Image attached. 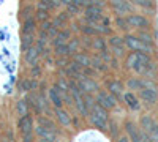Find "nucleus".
I'll list each match as a JSON object with an SVG mask.
<instances>
[{"mask_svg": "<svg viewBox=\"0 0 158 142\" xmlns=\"http://www.w3.org/2000/svg\"><path fill=\"white\" fill-rule=\"evenodd\" d=\"M125 65L127 68L133 70L135 73L142 74V76H153V71H155V65L150 60L149 54L138 52V51H133V52H130L127 55Z\"/></svg>", "mask_w": 158, "mask_h": 142, "instance_id": "obj_1", "label": "nucleus"}, {"mask_svg": "<svg viewBox=\"0 0 158 142\" xmlns=\"http://www.w3.org/2000/svg\"><path fill=\"white\" fill-rule=\"evenodd\" d=\"M89 119L95 128L104 131L108 128V123H109V111L106 108H103L101 104H98V103H95V106L90 109Z\"/></svg>", "mask_w": 158, "mask_h": 142, "instance_id": "obj_2", "label": "nucleus"}, {"mask_svg": "<svg viewBox=\"0 0 158 142\" xmlns=\"http://www.w3.org/2000/svg\"><path fill=\"white\" fill-rule=\"evenodd\" d=\"M125 40V46L130 49V51H138V52H146V54H150L153 51V46H149L146 44L138 35H131V33H127L123 36Z\"/></svg>", "mask_w": 158, "mask_h": 142, "instance_id": "obj_3", "label": "nucleus"}, {"mask_svg": "<svg viewBox=\"0 0 158 142\" xmlns=\"http://www.w3.org/2000/svg\"><path fill=\"white\" fill-rule=\"evenodd\" d=\"M139 125H141V130L146 134H149L150 139L158 140V123L153 120L152 115H142L139 120Z\"/></svg>", "mask_w": 158, "mask_h": 142, "instance_id": "obj_4", "label": "nucleus"}, {"mask_svg": "<svg viewBox=\"0 0 158 142\" xmlns=\"http://www.w3.org/2000/svg\"><path fill=\"white\" fill-rule=\"evenodd\" d=\"M18 130H19V133L22 134V137H24L25 140H30V139H32V134H33V131H35V123H33V119L30 117L29 114L19 117Z\"/></svg>", "mask_w": 158, "mask_h": 142, "instance_id": "obj_5", "label": "nucleus"}, {"mask_svg": "<svg viewBox=\"0 0 158 142\" xmlns=\"http://www.w3.org/2000/svg\"><path fill=\"white\" fill-rule=\"evenodd\" d=\"M95 99H97L98 104H101L103 108H106L108 111L114 109V108L117 106V101H118V99L109 92V90H98V92L95 93Z\"/></svg>", "mask_w": 158, "mask_h": 142, "instance_id": "obj_6", "label": "nucleus"}, {"mask_svg": "<svg viewBox=\"0 0 158 142\" xmlns=\"http://www.w3.org/2000/svg\"><path fill=\"white\" fill-rule=\"evenodd\" d=\"M77 81V85H79V90H81L82 93H97L98 90H100V85L92 79V77H89V76H85V74H82L79 79H76Z\"/></svg>", "mask_w": 158, "mask_h": 142, "instance_id": "obj_7", "label": "nucleus"}, {"mask_svg": "<svg viewBox=\"0 0 158 142\" xmlns=\"http://www.w3.org/2000/svg\"><path fill=\"white\" fill-rule=\"evenodd\" d=\"M109 47L112 49V55L114 57H123L125 55V40L118 35H111L108 40Z\"/></svg>", "mask_w": 158, "mask_h": 142, "instance_id": "obj_8", "label": "nucleus"}, {"mask_svg": "<svg viewBox=\"0 0 158 142\" xmlns=\"http://www.w3.org/2000/svg\"><path fill=\"white\" fill-rule=\"evenodd\" d=\"M139 98L146 106H153L156 103V99H158L156 87H142L139 90Z\"/></svg>", "mask_w": 158, "mask_h": 142, "instance_id": "obj_9", "label": "nucleus"}, {"mask_svg": "<svg viewBox=\"0 0 158 142\" xmlns=\"http://www.w3.org/2000/svg\"><path fill=\"white\" fill-rule=\"evenodd\" d=\"M125 131L131 140H144V139H150L149 134H146L141 128H138L133 122H127L125 123Z\"/></svg>", "mask_w": 158, "mask_h": 142, "instance_id": "obj_10", "label": "nucleus"}, {"mask_svg": "<svg viewBox=\"0 0 158 142\" xmlns=\"http://www.w3.org/2000/svg\"><path fill=\"white\" fill-rule=\"evenodd\" d=\"M127 21L131 29H147L150 25L147 18H144L142 14H133V13H130L127 16Z\"/></svg>", "mask_w": 158, "mask_h": 142, "instance_id": "obj_11", "label": "nucleus"}, {"mask_svg": "<svg viewBox=\"0 0 158 142\" xmlns=\"http://www.w3.org/2000/svg\"><path fill=\"white\" fill-rule=\"evenodd\" d=\"M111 6L115 11V14H130L133 11V6H131L130 0H111Z\"/></svg>", "mask_w": 158, "mask_h": 142, "instance_id": "obj_12", "label": "nucleus"}, {"mask_svg": "<svg viewBox=\"0 0 158 142\" xmlns=\"http://www.w3.org/2000/svg\"><path fill=\"white\" fill-rule=\"evenodd\" d=\"M63 93L65 92H62L57 85L49 88V93H48L49 103H52V106H54V108H63Z\"/></svg>", "mask_w": 158, "mask_h": 142, "instance_id": "obj_13", "label": "nucleus"}, {"mask_svg": "<svg viewBox=\"0 0 158 142\" xmlns=\"http://www.w3.org/2000/svg\"><path fill=\"white\" fill-rule=\"evenodd\" d=\"M127 87L128 90H139L142 87H155V84L149 79H141V77H130V79L127 81Z\"/></svg>", "mask_w": 158, "mask_h": 142, "instance_id": "obj_14", "label": "nucleus"}, {"mask_svg": "<svg viewBox=\"0 0 158 142\" xmlns=\"http://www.w3.org/2000/svg\"><path fill=\"white\" fill-rule=\"evenodd\" d=\"M54 115L57 117V122L63 128H70L71 126V115L65 111L63 108H54Z\"/></svg>", "mask_w": 158, "mask_h": 142, "instance_id": "obj_15", "label": "nucleus"}, {"mask_svg": "<svg viewBox=\"0 0 158 142\" xmlns=\"http://www.w3.org/2000/svg\"><path fill=\"white\" fill-rule=\"evenodd\" d=\"M71 38V30H67V29H60L59 33L52 38V46H60V44H67L68 40Z\"/></svg>", "mask_w": 158, "mask_h": 142, "instance_id": "obj_16", "label": "nucleus"}, {"mask_svg": "<svg viewBox=\"0 0 158 142\" xmlns=\"http://www.w3.org/2000/svg\"><path fill=\"white\" fill-rule=\"evenodd\" d=\"M106 87H108V90L109 92L117 98V99H120V98H123V84L120 82V81H108V84H106Z\"/></svg>", "mask_w": 158, "mask_h": 142, "instance_id": "obj_17", "label": "nucleus"}, {"mask_svg": "<svg viewBox=\"0 0 158 142\" xmlns=\"http://www.w3.org/2000/svg\"><path fill=\"white\" fill-rule=\"evenodd\" d=\"M40 51L36 49V46L33 44L32 47H29L27 51H25V55H24V59H25V62L29 63L30 67H33V65H38V60H40Z\"/></svg>", "mask_w": 158, "mask_h": 142, "instance_id": "obj_18", "label": "nucleus"}, {"mask_svg": "<svg viewBox=\"0 0 158 142\" xmlns=\"http://www.w3.org/2000/svg\"><path fill=\"white\" fill-rule=\"evenodd\" d=\"M123 101H125V104H127L131 111H139V109H141L139 98H138L133 92H127V93H123Z\"/></svg>", "mask_w": 158, "mask_h": 142, "instance_id": "obj_19", "label": "nucleus"}, {"mask_svg": "<svg viewBox=\"0 0 158 142\" xmlns=\"http://www.w3.org/2000/svg\"><path fill=\"white\" fill-rule=\"evenodd\" d=\"M90 67L95 68L98 73L108 71V63L101 59V55H90Z\"/></svg>", "mask_w": 158, "mask_h": 142, "instance_id": "obj_20", "label": "nucleus"}, {"mask_svg": "<svg viewBox=\"0 0 158 142\" xmlns=\"http://www.w3.org/2000/svg\"><path fill=\"white\" fill-rule=\"evenodd\" d=\"M36 41V38H35V33H22L21 36V49H22V52H25L29 47H32Z\"/></svg>", "mask_w": 158, "mask_h": 142, "instance_id": "obj_21", "label": "nucleus"}, {"mask_svg": "<svg viewBox=\"0 0 158 142\" xmlns=\"http://www.w3.org/2000/svg\"><path fill=\"white\" fill-rule=\"evenodd\" d=\"M36 19L35 16L33 18H29L22 21V27H21V33H35V29H36Z\"/></svg>", "mask_w": 158, "mask_h": 142, "instance_id": "obj_22", "label": "nucleus"}, {"mask_svg": "<svg viewBox=\"0 0 158 142\" xmlns=\"http://www.w3.org/2000/svg\"><path fill=\"white\" fill-rule=\"evenodd\" d=\"M36 122H38V125H41L44 130H48V131H51V133H57V126H56V123L52 122L51 119L44 117V115H40Z\"/></svg>", "mask_w": 158, "mask_h": 142, "instance_id": "obj_23", "label": "nucleus"}, {"mask_svg": "<svg viewBox=\"0 0 158 142\" xmlns=\"http://www.w3.org/2000/svg\"><path fill=\"white\" fill-rule=\"evenodd\" d=\"M73 60H74L76 63H79L82 68L90 67V55L85 54V52H74V54H73Z\"/></svg>", "mask_w": 158, "mask_h": 142, "instance_id": "obj_24", "label": "nucleus"}, {"mask_svg": "<svg viewBox=\"0 0 158 142\" xmlns=\"http://www.w3.org/2000/svg\"><path fill=\"white\" fill-rule=\"evenodd\" d=\"M68 19H70V14L65 11V13H60V14H57V16L54 18V21H52V24H54L56 27H59V29H63L65 25L68 24Z\"/></svg>", "mask_w": 158, "mask_h": 142, "instance_id": "obj_25", "label": "nucleus"}, {"mask_svg": "<svg viewBox=\"0 0 158 142\" xmlns=\"http://www.w3.org/2000/svg\"><path fill=\"white\" fill-rule=\"evenodd\" d=\"M29 108H30V106H29V101H27V99H19V101L16 103V112H18L19 117H22V115H27V114L30 112Z\"/></svg>", "mask_w": 158, "mask_h": 142, "instance_id": "obj_26", "label": "nucleus"}, {"mask_svg": "<svg viewBox=\"0 0 158 142\" xmlns=\"http://www.w3.org/2000/svg\"><path fill=\"white\" fill-rule=\"evenodd\" d=\"M92 49L98 51V52L106 49V41L103 40V36H98V35L94 36V40H92Z\"/></svg>", "mask_w": 158, "mask_h": 142, "instance_id": "obj_27", "label": "nucleus"}, {"mask_svg": "<svg viewBox=\"0 0 158 142\" xmlns=\"http://www.w3.org/2000/svg\"><path fill=\"white\" fill-rule=\"evenodd\" d=\"M35 19H36V22H44V21H49L51 19V16H49V10H41V8H36V11H35Z\"/></svg>", "mask_w": 158, "mask_h": 142, "instance_id": "obj_28", "label": "nucleus"}, {"mask_svg": "<svg viewBox=\"0 0 158 142\" xmlns=\"http://www.w3.org/2000/svg\"><path fill=\"white\" fill-rule=\"evenodd\" d=\"M115 25H117V29L118 30H123V32H127L128 29H131L130 27V24H128V21H127V16H120L118 14L117 18H115Z\"/></svg>", "mask_w": 158, "mask_h": 142, "instance_id": "obj_29", "label": "nucleus"}, {"mask_svg": "<svg viewBox=\"0 0 158 142\" xmlns=\"http://www.w3.org/2000/svg\"><path fill=\"white\" fill-rule=\"evenodd\" d=\"M35 11H36V10H35L32 5L24 6V8L21 10V19L25 21V19H29V18H33V16H35Z\"/></svg>", "mask_w": 158, "mask_h": 142, "instance_id": "obj_30", "label": "nucleus"}, {"mask_svg": "<svg viewBox=\"0 0 158 142\" xmlns=\"http://www.w3.org/2000/svg\"><path fill=\"white\" fill-rule=\"evenodd\" d=\"M131 5H136V6H141L144 10H152L153 8V2L152 0H130Z\"/></svg>", "mask_w": 158, "mask_h": 142, "instance_id": "obj_31", "label": "nucleus"}, {"mask_svg": "<svg viewBox=\"0 0 158 142\" xmlns=\"http://www.w3.org/2000/svg\"><path fill=\"white\" fill-rule=\"evenodd\" d=\"M54 51H56V55H57V57H68V55H71V54H70V49H68V44L56 46Z\"/></svg>", "mask_w": 158, "mask_h": 142, "instance_id": "obj_32", "label": "nucleus"}, {"mask_svg": "<svg viewBox=\"0 0 158 142\" xmlns=\"http://www.w3.org/2000/svg\"><path fill=\"white\" fill-rule=\"evenodd\" d=\"M67 44H68V49H70V54L73 55L74 52H77V51H79V46H81V40H77V38H70Z\"/></svg>", "mask_w": 158, "mask_h": 142, "instance_id": "obj_33", "label": "nucleus"}, {"mask_svg": "<svg viewBox=\"0 0 158 142\" xmlns=\"http://www.w3.org/2000/svg\"><path fill=\"white\" fill-rule=\"evenodd\" d=\"M81 32L85 35V36H95L97 35V30L92 24H82L81 25Z\"/></svg>", "mask_w": 158, "mask_h": 142, "instance_id": "obj_34", "label": "nucleus"}, {"mask_svg": "<svg viewBox=\"0 0 158 142\" xmlns=\"http://www.w3.org/2000/svg\"><path fill=\"white\" fill-rule=\"evenodd\" d=\"M18 90L19 92H30V79H27V77L21 79L18 82Z\"/></svg>", "mask_w": 158, "mask_h": 142, "instance_id": "obj_35", "label": "nucleus"}, {"mask_svg": "<svg viewBox=\"0 0 158 142\" xmlns=\"http://www.w3.org/2000/svg\"><path fill=\"white\" fill-rule=\"evenodd\" d=\"M138 36L141 38V40L146 43V44H149V46H153V38H152V35L150 33H147V32H139L138 33Z\"/></svg>", "mask_w": 158, "mask_h": 142, "instance_id": "obj_36", "label": "nucleus"}, {"mask_svg": "<svg viewBox=\"0 0 158 142\" xmlns=\"http://www.w3.org/2000/svg\"><path fill=\"white\" fill-rule=\"evenodd\" d=\"M56 85L62 90V92H68V90H70V82L65 79V77H60V79H57Z\"/></svg>", "mask_w": 158, "mask_h": 142, "instance_id": "obj_37", "label": "nucleus"}, {"mask_svg": "<svg viewBox=\"0 0 158 142\" xmlns=\"http://www.w3.org/2000/svg\"><path fill=\"white\" fill-rule=\"evenodd\" d=\"M65 8H67V13H68L70 16H77L79 13H81V8H79V6H76L73 2H71L70 5H67Z\"/></svg>", "mask_w": 158, "mask_h": 142, "instance_id": "obj_38", "label": "nucleus"}, {"mask_svg": "<svg viewBox=\"0 0 158 142\" xmlns=\"http://www.w3.org/2000/svg\"><path fill=\"white\" fill-rule=\"evenodd\" d=\"M56 63H57V67H59V68L65 70L70 62H68V59H67V57H57V62H56Z\"/></svg>", "mask_w": 158, "mask_h": 142, "instance_id": "obj_39", "label": "nucleus"}, {"mask_svg": "<svg viewBox=\"0 0 158 142\" xmlns=\"http://www.w3.org/2000/svg\"><path fill=\"white\" fill-rule=\"evenodd\" d=\"M94 3H95V5H98V6H101V8H103V6H104V0H94Z\"/></svg>", "mask_w": 158, "mask_h": 142, "instance_id": "obj_40", "label": "nucleus"}, {"mask_svg": "<svg viewBox=\"0 0 158 142\" xmlns=\"http://www.w3.org/2000/svg\"><path fill=\"white\" fill-rule=\"evenodd\" d=\"M71 2H73V0H62V5H63V6H67V5H70Z\"/></svg>", "mask_w": 158, "mask_h": 142, "instance_id": "obj_41", "label": "nucleus"}]
</instances>
